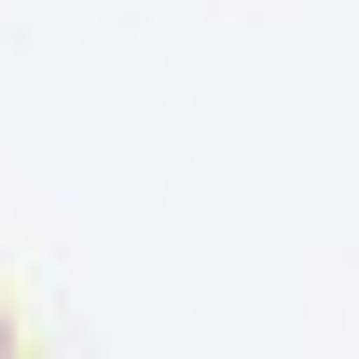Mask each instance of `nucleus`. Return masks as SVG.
<instances>
[]
</instances>
